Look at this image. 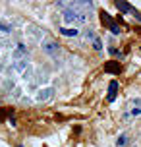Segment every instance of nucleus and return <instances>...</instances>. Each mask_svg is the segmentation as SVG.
<instances>
[{
    "instance_id": "nucleus-2",
    "label": "nucleus",
    "mask_w": 141,
    "mask_h": 147,
    "mask_svg": "<svg viewBox=\"0 0 141 147\" xmlns=\"http://www.w3.org/2000/svg\"><path fill=\"white\" fill-rule=\"evenodd\" d=\"M101 20H103V23H106V25H108V29H110L112 33H114V35H118V33H120L118 23L114 22V20H112V18H110L108 14H106V12H101Z\"/></svg>"
},
{
    "instance_id": "nucleus-1",
    "label": "nucleus",
    "mask_w": 141,
    "mask_h": 147,
    "mask_svg": "<svg viewBox=\"0 0 141 147\" xmlns=\"http://www.w3.org/2000/svg\"><path fill=\"white\" fill-rule=\"evenodd\" d=\"M64 20H66V23H81V22H85V16H81L75 10H66L64 12Z\"/></svg>"
},
{
    "instance_id": "nucleus-6",
    "label": "nucleus",
    "mask_w": 141,
    "mask_h": 147,
    "mask_svg": "<svg viewBox=\"0 0 141 147\" xmlns=\"http://www.w3.org/2000/svg\"><path fill=\"white\" fill-rule=\"evenodd\" d=\"M43 49H45V52H48V54H58V45L56 43H45L43 45Z\"/></svg>"
},
{
    "instance_id": "nucleus-4",
    "label": "nucleus",
    "mask_w": 141,
    "mask_h": 147,
    "mask_svg": "<svg viewBox=\"0 0 141 147\" xmlns=\"http://www.w3.org/2000/svg\"><path fill=\"white\" fill-rule=\"evenodd\" d=\"M116 93H118V81L112 80L110 83H108V101H110V103L116 101Z\"/></svg>"
},
{
    "instance_id": "nucleus-10",
    "label": "nucleus",
    "mask_w": 141,
    "mask_h": 147,
    "mask_svg": "<svg viewBox=\"0 0 141 147\" xmlns=\"http://www.w3.org/2000/svg\"><path fill=\"white\" fill-rule=\"evenodd\" d=\"M116 143H118V145H124V143H126V136H122V138H118V141H116Z\"/></svg>"
},
{
    "instance_id": "nucleus-11",
    "label": "nucleus",
    "mask_w": 141,
    "mask_h": 147,
    "mask_svg": "<svg viewBox=\"0 0 141 147\" xmlns=\"http://www.w3.org/2000/svg\"><path fill=\"white\" fill-rule=\"evenodd\" d=\"M19 147H21V145H19Z\"/></svg>"
},
{
    "instance_id": "nucleus-5",
    "label": "nucleus",
    "mask_w": 141,
    "mask_h": 147,
    "mask_svg": "<svg viewBox=\"0 0 141 147\" xmlns=\"http://www.w3.org/2000/svg\"><path fill=\"white\" fill-rule=\"evenodd\" d=\"M116 8H118L122 14H134V10H135L132 4H128V2H124V0H118V2H116Z\"/></svg>"
},
{
    "instance_id": "nucleus-7",
    "label": "nucleus",
    "mask_w": 141,
    "mask_h": 147,
    "mask_svg": "<svg viewBox=\"0 0 141 147\" xmlns=\"http://www.w3.org/2000/svg\"><path fill=\"white\" fill-rule=\"evenodd\" d=\"M60 33H62V35H66V37H75L77 35V33H79V31L75 29H68V27H60Z\"/></svg>"
},
{
    "instance_id": "nucleus-9",
    "label": "nucleus",
    "mask_w": 141,
    "mask_h": 147,
    "mask_svg": "<svg viewBox=\"0 0 141 147\" xmlns=\"http://www.w3.org/2000/svg\"><path fill=\"white\" fill-rule=\"evenodd\" d=\"M0 29H2V31H12V27H10V25H6V23H2V22H0Z\"/></svg>"
},
{
    "instance_id": "nucleus-8",
    "label": "nucleus",
    "mask_w": 141,
    "mask_h": 147,
    "mask_svg": "<svg viewBox=\"0 0 141 147\" xmlns=\"http://www.w3.org/2000/svg\"><path fill=\"white\" fill-rule=\"evenodd\" d=\"M93 47H95L97 51H101V49H103V45H101V41H99V39H95V43H93Z\"/></svg>"
},
{
    "instance_id": "nucleus-3",
    "label": "nucleus",
    "mask_w": 141,
    "mask_h": 147,
    "mask_svg": "<svg viewBox=\"0 0 141 147\" xmlns=\"http://www.w3.org/2000/svg\"><path fill=\"white\" fill-rule=\"evenodd\" d=\"M120 70H122V66H120V62H116V60H108L104 64V72L106 74H120Z\"/></svg>"
}]
</instances>
